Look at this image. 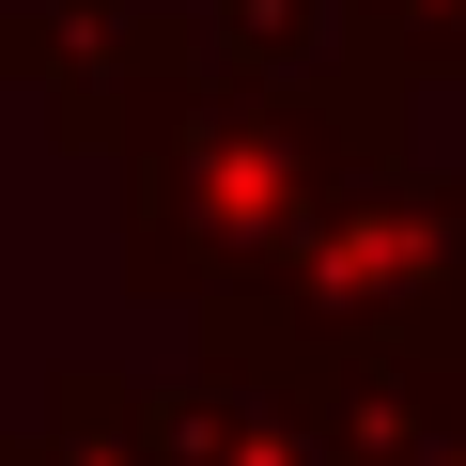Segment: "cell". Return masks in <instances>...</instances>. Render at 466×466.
I'll use <instances>...</instances> for the list:
<instances>
[{
  "label": "cell",
  "mask_w": 466,
  "mask_h": 466,
  "mask_svg": "<svg viewBox=\"0 0 466 466\" xmlns=\"http://www.w3.org/2000/svg\"><path fill=\"white\" fill-rule=\"evenodd\" d=\"M342 466H466V342H389V358H311Z\"/></svg>",
  "instance_id": "5b68a950"
},
{
  "label": "cell",
  "mask_w": 466,
  "mask_h": 466,
  "mask_svg": "<svg viewBox=\"0 0 466 466\" xmlns=\"http://www.w3.org/2000/svg\"><path fill=\"white\" fill-rule=\"evenodd\" d=\"M140 420H156V466H342L327 389L296 358H233V342H202L171 389L140 373Z\"/></svg>",
  "instance_id": "277c9868"
},
{
  "label": "cell",
  "mask_w": 466,
  "mask_h": 466,
  "mask_svg": "<svg viewBox=\"0 0 466 466\" xmlns=\"http://www.w3.org/2000/svg\"><path fill=\"white\" fill-rule=\"evenodd\" d=\"M202 47L218 63H249V78H327L342 63V0H187Z\"/></svg>",
  "instance_id": "52a82bcc"
},
{
  "label": "cell",
  "mask_w": 466,
  "mask_h": 466,
  "mask_svg": "<svg viewBox=\"0 0 466 466\" xmlns=\"http://www.w3.org/2000/svg\"><path fill=\"white\" fill-rule=\"evenodd\" d=\"M202 342L233 358H389V342H466V171H435L404 125L342 140L311 218L249 296H218Z\"/></svg>",
  "instance_id": "7a4b0ae2"
},
{
  "label": "cell",
  "mask_w": 466,
  "mask_h": 466,
  "mask_svg": "<svg viewBox=\"0 0 466 466\" xmlns=\"http://www.w3.org/2000/svg\"><path fill=\"white\" fill-rule=\"evenodd\" d=\"M171 63H202V16H187V0H0V78L47 109L63 156H109L125 109Z\"/></svg>",
  "instance_id": "3957f363"
},
{
  "label": "cell",
  "mask_w": 466,
  "mask_h": 466,
  "mask_svg": "<svg viewBox=\"0 0 466 466\" xmlns=\"http://www.w3.org/2000/svg\"><path fill=\"white\" fill-rule=\"evenodd\" d=\"M0 466H156L140 373H125V358H63V373H47V420L0 435Z\"/></svg>",
  "instance_id": "8992f818"
},
{
  "label": "cell",
  "mask_w": 466,
  "mask_h": 466,
  "mask_svg": "<svg viewBox=\"0 0 466 466\" xmlns=\"http://www.w3.org/2000/svg\"><path fill=\"white\" fill-rule=\"evenodd\" d=\"M342 63H373L404 94H451L466 78V0H342Z\"/></svg>",
  "instance_id": "ba28073f"
},
{
  "label": "cell",
  "mask_w": 466,
  "mask_h": 466,
  "mask_svg": "<svg viewBox=\"0 0 466 466\" xmlns=\"http://www.w3.org/2000/svg\"><path fill=\"white\" fill-rule=\"evenodd\" d=\"M373 125H404V78H373V63H327V78H249L218 47L171 63L125 109V140H109V171H125V280L171 296V311L249 296L280 265V233L311 218L327 156L373 140Z\"/></svg>",
  "instance_id": "6da1fadb"
}]
</instances>
